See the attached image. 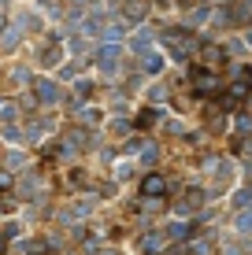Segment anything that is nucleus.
I'll use <instances>...</instances> for the list:
<instances>
[{
	"instance_id": "1a4fd4ad",
	"label": "nucleus",
	"mask_w": 252,
	"mask_h": 255,
	"mask_svg": "<svg viewBox=\"0 0 252 255\" xmlns=\"http://www.w3.org/2000/svg\"><path fill=\"white\" fill-rule=\"evenodd\" d=\"M126 19H145V4H130L126 7Z\"/></svg>"
},
{
	"instance_id": "f257e3e1",
	"label": "nucleus",
	"mask_w": 252,
	"mask_h": 255,
	"mask_svg": "<svg viewBox=\"0 0 252 255\" xmlns=\"http://www.w3.org/2000/svg\"><path fill=\"white\" fill-rule=\"evenodd\" d=\"M163 41H167V48H171V59H186L189 52H193V37H189L186 30H163Z\"/></svg>"
},
{
	"instance_id": "7ed1b4c3",
	"label": "nucleus",
	"mask_w": 252,
	"mask_h": 255,
	"mask_svg": "<svg viewBox=\"0 0 252 255\" xmlns=\"http://www.w3.org/2000/svg\"><path fill=\"white\" fill-rule=\"evenodd\" d=\"M152 41H156V33H152V30H137L130 45H134V52H149V45H152Z\"/></svg>"
},
{
	"instance_id": "6e6552de",
	"label": "nucleus",
	"mask_w": 252,
	"mask_h": 255,
	"mask_svg": "<svg viewBox=\"0 0 252 255\" xmlns=\"http://www.w3.org/2000/svg\"><path fill=\"white\" fill-rule=\"evenodd\" d=\"M160 67H163V59L156 56V52H149V56H145V70H149V74H156Z\"/></svg>"
},
{
	"instance_id": "0eeeda50",
	"label": "nucleus",
	"mask_w": 252,
	"mask_h": 255,
	"mask_svg": "<svg viewBox=\"0 0 252 255\" xmlns=\"http://www.w3.org/2000/svg\"><path fill=\"white\" fill-rule=\"evenodd\" d=\"M100 33L108 37V45H115V41H119V37L126 33V26H123V22H115V26H108V30H100Z\"/></svg>"
},
{
	"instance_id": "9b49d317",
	"label": "nucleus",
	"mask_w": 252,
	"mask_h": 255,
	"mask_svg": "<svg viewBox=\"0 0 252 255\" xmlns=\"http://www.w3.org/2000/svg\"><path fill=\"white\" fill-rule=\"evenodd\" d=\"M0 22H4V0H0Z\"/></svg>"
},
{
	"instance_id": "f03ea898",
	"label": "nucleus",
	"mask_w": 252,
	"mask_h": 255,
	"mask_svg": "<svg viewBox=\"0 0 252 255\" xmlns=\"http://www.w3.org/2000/svg\"><path fill=\"white\" fill-rule=\"evenodd\" d=\"M97 63H100L104 74H115V70H119V45H104L97 52Z\"/></svg>"
},
{
	"instance_id": "39448f33",
	"label": "nucleus",
	"mask_w": 252,
	"mask_h": 255,
	"mask_svg": "<svg viewBox=\"0 0 252 255\" xmlns=\"http://www.w3.org/2000/svg\"><path fill=\"white\" fill-rule=\"evenodd\" d=\"M193 82L201 85L197 93H212V89H215V78H212V74H204V70H197V74H193Z\"/></svg>"
},
{
	"instance_id": "9d476101",
	"label": "nucleus",
	"mask_w": 252,
	"mask_h": 255,
	"mask_svg": "<svg viewBox=\"0 0 252 255\" xmlns=\"http://www.w3.org/2000/svg\"><path fill=\"white\" fill-rule=\"evenodd\" d=\"M15 45H19V30H7L4 33V48H15Z\"/></svg>"
},
{
	"instance_id": "20e7f679",
	"label": "nucleus",
	"mask_w": 252,
	"mask_h": 255,
	"mask_svg": "<svg viewBox=\"0 0 252 255\" xmlns=\"http://www.w3.org/2000/svg\"><path fill=\"white\" fill-rule=\"evenodd\" d=\"M37 96H41L45 104H56V100H59V89H56L52 82H37Z\"/></svg>"
},
{
	"instance_id": "423d86ee",
	"label": "nucleus",
	"mask_w": 252,
	"mask_h": 255,
	"mask_svg": "<svg viewBox=\"0 0 252 255\" xmlns=\"http://www.w3.org/2000/svg\"><path fill=\"white\" fill-rule=\"evenodd\" d=\"M163 189H167V185H163V178H149V181L141 185V192H145V196H160Z\"/></svg>"
}]
</instances>
